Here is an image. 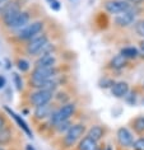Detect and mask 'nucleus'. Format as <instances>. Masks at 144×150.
I'll use <instances>...</instances> for the list:
<instances>
[{
    "label": "nucleus",
    "instance_id": "nucleus-13",
    "mask_svg": "<svg viewBox=\"0 0 144 150\" xmlns=\"http://www.w3.org/2000/svg\"><path fill=\"white\" fill-rule=\"evenodd\" d=\"M111 93L116 98H124V97H126V94L129 93L128 83H125V81H117L111 88Z\"/></svg>",
    "mask_w": 144,
    "mask_h": 150
},
{
    "label": "nucleus",
    "instance_id": "nucleus-1",
    "mask_svg": "<svg viewBox=\"0 0 144 150\" xmlns=\"http://www.w3.org/2000/svg\"><path fill=\"white\" fill-rule=\"evenodd\" d=\"M4 24L10 29H21L24 28L29 22V14L22 10H16L12 13H6L3 16Z\"/></svg>",
    "mask_w": 144,
    "mask_h": 150
},
{
    "label": "nucleus",
    "instance_id": "nucleus-7",
    "mask_svg": "<svg viewBox=\"0 0 144 150\" xmlns=\"http://www.w3.org/2000/svg\"><path fill=\"white\" fill-rule=\"evenodd\" d=\"M48 43V38L46 35H38L29 41L27 45V52L29 55H41L45 46Z\"/></svg>",
    "mask_w": 144,
    "mask_h": 150
},
{
    "label": "nucleus",
    "instance_id": "nucleus-11",
    "mask_svg": "<svg viewBox=\"0 0 144 150\" xmlns=\"http://www.w3.org/2000/svg\"><path fill=\"white\" fill-rule=\"evenodd\" d=\"M54 112H55L54 106H51L50 103H47V104H43V106L36 107L35 116H36V118H38V120H46V118H50Z\"/></svg>",
    "mask_w": 144,
    "mask_h": 150
},
{
    "label": "nucleus",
    "instance_id": "nucleus-25",
    "mask_svg": "<svg viewBox=\"0 0 144 150\" xmlns=\"http://www.w3.org/2000/svg\"><path fill=\"white\" fill-rule=\"evenodd\" d=\"M113 84H115V81L111 80V79H105L103 81H101V87L102 88H108V87H113Z\"/></svg>",
    "mask_w": 144,
    "mask_h": 150
},
{
    "label": "nucleus",
    "instance_id": "nucleus-15",
    "mask_svg": "<svg viewBox=\"0 0 144 150\" xmlns=\"http://www.w3.org/2000/svg\"><path fill=\"white\" fill-rule=\"evenodd\" d=\"M78 150H98L97 148V141L91 139L89 136H84L79 142Z\"/></svg>",
    "mask_w": 144,
    "mask_h": 150
},
{
    "label": "nucleus",
    "instance_id": "nucleus-14",
    "mask_svg": "<svg viewBox=\"0 0 144 150\" xmlns=\"http://www.w3.org/2000/svg\"><path fill=\"white\" fill-rule=\"evenodd\" d=\"M56 64V59L52 54L40 56V59L36 61L35 67H54Z\"/></svg>",
    "mask_w": 144,
    "mask_h": 150
},
{
    "label": "nucleus",
    "instance_id": "nucleus-8",
    "mask_svg": "<svg viewBox=\"0 0 144 150\" xmlns=\"http://www.w3.org/2000/svg\"><path fill=\"white\" fill-rule=\"evenodd\" d=\"M105 9L110 14H121L131 9V5L126 0H108L105 3Z\"/></svg>",
    "mask_w": 144,
    "mask_h": 150
},
{
    "label": "nucleus",
    "instance_id": "nucleus-17",
    "mask_svg": "<svg viewBox=\"0 0 144 150\" xmlns=\"http://www.w3.org/2000/svg\"><path fill=\"white\" fill-rule=\"evenodd\" d=\"M103 134H105V131H103V129H102L101 126H98V125H96V126H92L89 129V131H88V134H87V136H89L91 139H93V140H96V141H98L103 136Z\"/></svg>",
    "mask_w": 144,
    "mask_h": 150
},
{
    "label": "nucleus",
    "instance_id": "nucleus-26",
    "mask_svg": "<svg viewBox=\"0 0 144 150\" xmlns=\"http://www.w3.org/2000/svg\"><path fill=\"white\" fill-rule=\"evenodd\" d=\"M126 100H128V103H130V104H134L135 103V94L134 93H131V94H126Z\"/></svg>",
    "mask_w": 144,
    "mask_h": 150
},
{
    "label": "nucleus",
    "instance_id": "nucleus-2",
    "mask_svg": "<svg viewBox=\"0 0 144 150\" xmlns=\"http://www.w3.org/2000/svg\"><path fill=\"white\" fill-rule=\"evenodd\" d=\"M58 76V70L56 67H35L32 71V78H31V85L33 88L38 89L45 81L54 79Z\"/></svg>",
    "mask_w": 144,
    "mask_h": 150
},
{
    "label": "nucleus",
    "instance_id": "nucleus-19",
    "mask_svg": "<svg viewBox=\"0 0 144 150\" xmlns=\"http://www.w3.org/2000/svg\"><path fill=\"white\" fill-rule=\"evenodd\" d=\"M133 127L136 132H144V116H139L134 120Z\"/></svg>",
    "mask_w": 144,
    "mask_h": 150
},
{
    "label": "nucleus",
    "instance_id": "nucleus-29",
    "mask_svg": "<svg viewBox=\"0 0 144 150\" xmlns=\"http://www.w3.org/2000/svg\"><path fill=\"white\" fill-rule=\"evenodd\" d=\"M139 55L142 56V57L144 59V41L142 43H140V48H139Z\"/></svg>",
    "mask_w": 144,
    "mask_h": 150
},
{
    "label": "nucleus",
    "instance_id": "nucleus-28",
    "mask_svg": "<svg viewBox=\"0 0 144 150\" xmlns=\"http://www.w3.org/2000/svg\"><path fill=\"white\" fill-rule=\"evenodd\" d=\"M5 84H6L5 76H4V75H0V89L4 88V87H5Z\"/></svg>",
    "mask_w": 144,
    "mask_h": 150
},
{
    "label": "nucleus",
    "instance_id": "nucleus-23",
    "mask_svg": "<svg viewBox=\"0 0 144 150\" xmlns=\"http://www.w3.org/2000/svg\"><path fill=\"white\" fill-rule=\"evenodd\" d=\"M13 80H14V84H16L18 91H22V89H23V81H22V78L18 74H13Z\"/></svg>",
    "mask_w": 144,
    "mask_h": 150
},
{
    "label": "nucleus",
    "instance_id": "nucleus-5",
    "mask_svg": "<svg viewBox=\"0 0 144 150\" xmlns=\"http://www.w3.org/2000/svg\"><path fill=\"white\" fill-rule=\"evenodd\" d=\"M86 132V126L82 123L71 125V127L68 130V132L64 136V144L66 146H73L79 139H81Z\"/></svg>",
    "mask_w": 144,
    "mask_h": 150
},
{
    "label": "nucleus",
    "instance_id": "nucleus-9",
    "mask_svg": "<svg viewBox=\"0 0 144 150\" xmlns=\"http://www.w3.org/2000/svg\"><path fill=\"white\" fill-rule=\"evenodd\" d=\"M135 16L133 9H129L128 12H124L121 14H117L115 17V23L119 25V27H129L133 22L135 21Z\"/></svg>",
    "mask_w": 144,
    "mask_h": 150
},
{
    "label": "nucleus",
    "instance_id": "nucleus-30",
    "mask_svg": "<svg viewBox=\"0 0 144 150\" xmlns=\"http://www.w3.org/2000/svg\"><path fill=\"white\" fill-rule=\"evenodd\" d=\"M128 1L131 3V4H134V5H139V4H142L144 0H128Z\"/></svg>",
    "mask_w": 144,
    "mask_h": 150
},
{
    "label": "nucleus",
    "instance_id": "nucleus-36",
    "mask_svg": "<svg viewBox=\"0 0 144 150\" xmlns=\"http://www.w3.org/2000/svg\"><path fill=\"white\" fill-rule=\"evenodd\" d=\"M47 1H48V3H51V1H54V0H47Z\"/></svg>",
    "mask_w": 144,
    "mask_h": 150
},
{
    "label": "nucleus",
    "instance_id": "nucleus-38",
    "mask_svg": "<svg viewBox=\"0 0 144 150\" xmlns=\"http://www.w3.org/2000/svg\"><path fill=\"white\" fill-rule=\"evenodd\" d=\"M143 103H144V99H143Z\"/></svg>",
    "mask_w": 144,
    "mask_h": 150
},
{
    "label": "nucleus",
    "instance_id": "nucleus-22",
    "mask_svg": "<svg viewBox=\"0 0 144 150\" xmlns=\"http://www.w3.org/2000/svg\"><path fill=\"white\" fill-rule=\"evenodd\" d=\"M17 66H18V69H19L22 73H26L27 70H29V62L27 61V60H24V59L18 60Z\"/></svg>",
    "mask_w": 144,
    "mask_h": 150
},
{
    "label": "nucleus",
    "instance_id": "nucleus-39",
    "mask_svg": "<svg viewBox=\"0 0 144 150\" xmlns=\"http://www.w3.org/2000/svg\"><path fill=\"white\" fill-rule=\"evenodd\" d=\"M126 1H128V0H126Z\"/></svg>",
    "mask_w": 144,
    "mask_h": 150
},
{
    "label": "nucleus",
    "instance_id": "nucleus-24",
    "mask_svg": "<svg viewBox=\"0 0 144 150\" xmlns=\"http://www.w3.org/2000/svg\"><path fill=\"white\" fill-rule=\"evenodd\" d=\"M133 148L135 150H144V139H138L136 141H134V144H133Z\"/></svg>",
    "mask_w": 144,
    "mask_h": 150
},
{
    "label": "nucleus",
    "instance_id": "nucleus-20",
    "mask_svg": "<svg viewBox=\"0 0 144 150\" xmlns=\"http://www.w3.org/2000/svg\"><path fill=\"white\" fill-rule=\"evenodd\" d=\"M10 137H12V134H10L9 129H3L0 131V145H5L6 142L10 141Z\"/></svg>",
    "mask_w": 144,
    "mask_h": 150
},
{
    "label": "nucleus",
    "instance_id": "nucleus-6",
    "mask_svg": "<svg viewBox=\"0 0 144 150\" xmlns=\"http://www.w3.org/2000/svg\"><path fill=\"white\" fill-rule=\"evenodd\" d=\"M54 97V92L52 91H46V89H37L35 93H32L29 97L32 106L38 107V106H43V104L50 103V100Z\"/></svg>",
    "mask_w": 144,
    "mask_h": 150
},
{
    "label": "nucleus",
    "instance_id": "nucleus-32",
    "mask_svg": "<svg viewBox=\"0 0 144 150\" xmlns=\"http://www.w3.org/2000/svg\"><path fill=\"white\" fill-rule=\"evenodd\" d=\"M26 150H35V148H33L32 145H27L26 146Z\"/></svg>",
    "mask_w": 144,
    "mask_h": 150
},
{
    "label": "nucleus",
    "instance_id": "nucleus-27",
    "mask_svg": "<svg viewBox=\"0 0 144 150\" xmlns=\"http://www.w3.org/2000/svg\"><path fill=\"white\" fill-rule=\"evenodd\" d=\"M50 6H51V9H54V10H59V9H60V3H59V0H54V1H51V3H50Z\"/></svg>",
    "mask_w": 144,
    "mask_h": 150
},
{
    "label": "nucleus",
    "instance_id": "nucleus-18",
    "mask_svg": "<svg viewBox=\"0 0 144 150\" xmlns=\"http://www.w3.org/2000/svg\"><path fill=\"white\" fill-rule=\"evenodd\" d=\"M120 54L126 59H136L139 56V50L134 46H128V47H124Z\"/></svg>",
    "mask_w": 144,
    "mask_h": 150
},
{
    "label": "nucleus",
    "instance_id": "nucleus-31",
    "mask_svg": "<svg viewBox=\"0 0 144 150\" xmlns=\"http://www.w3.org/2000/svg\"><path fill=\"white\" fill-rule=\"evenodd\" d=\"M3 129H4V120H3V117L0 116V131H1Z\"/></svg>",
    "mask_w": 144,
    "mask_h": 150
},
{
    "label": "nucleus",
    "instance_id": "nucleus-34",
    "mask_svg": "<svg viewBox=\"0 0 144 150\" xmlns=\"http://www.w3.org/2000/svg\"><path fill=\"white\" fill-rule=\"evenodd\" d=\"M142 28H143V31H144V22H143V23H142Z\"/></svg>",
    "mask_w": 144,
    "mask_h": 150
},
{
    "label": "nucleus",
    "instance_id": "nucleus-10",
    "mask_svg": "<svg viewBox=\"0 0 144 150\" xmlns=\"http://www.w3.org/2000/svg\"><path fill=\"white\" fill-rule=\"evenodd\" d=\"M116 136H117V141H119V144L121 146L128 148V146H133V144H134V137H133L131 132L126 127H120L117 130Z\"/></svg>",
    "mask_w": 144,
    "mask_h": 150
},
{
    "label": "nucleus",
    "instance_id": "nucleus-12",
    "mask_svg": "<svg viewBox=\"0 0 144 150\" xmlns=\"http://www.w3.org/2000/svg\"><path fill=\"white\" fill-rule=\"evenodd\" d=\"M4 110H5L6 112H8V115L10 116V117H12V118H14V121L17 122V125L19 126L21 129L23 130L24 132L28 135V137H32V132H31V130H29V127H28V125H27V122H26L21 117V116H18V115H17V113H16V112H14V111H12V110H10L9 107H5Z\"/></svg>",
    "mask_w": 144,
    "mask_h": 150
},
{
    "label": "nucleus",
    "instance_id": "nucleus-3",
    "mask_svg": "<svg viewBox=\"0 0 144 150\" xmlns=\"http://www.w3.org/2000/svg\"><path fill=\"white\" fill-rule=\"evenodd\" d=\"M74 112H75V104L74 103H66L52 113V116L50 117V122L55 126L56 123L69 120L71 116L74 115Z\"/></svg>",
    "mask_w": 144,
    "mask_h": 150
},
{
    "label": "nucleus",
    "instance_id": "nucleus-21",
    "mask_svg": "<svg viewBox=\"0 0 144 150\" xmlns=\"http://www.w3.org/2000/svg\"><path fill=\"white\" fill-rule=\"evenodd\" d=\"M55 127H56V130H58L60 134H63V132H68V130L71 127V123H70L69 120H66V121H61V122L56 123Z\"/></svg>",
    "mask_w": 144,
    "mask_h": 150
},
{
    "label": "nucleus",
    "instance_id": "nucleus-33",
    "mask_svg": "<svg viewBox=\"0 0 144 150\" xmlns=\"http://www.w3.org/2000/svg\"><path fill=\"white\" fill-rule=\"evenodd\" d=\"M5 1H6V0H0V5H4Z\"/></svg>",
    "mask_w": 144,
    "mask_h": 150
},
{
    "label": "nucleus",
    "instance_id": "nucleus-4",
    "mask_svg": "<svg viewBox=\"0 0 144 150\" xmlns=\"http://www.w3.org/2000/svg\"><path fill=\"white\" fill-rule=\"evenodd\" d=\"M43 23L42 22H33L31 24H27L24 28H22L18 33V38L22 41H31L42 32Z\"/></svg>",
    "mask_w": 144,
    "mask_h": 150
},
{
    "label": "nucleus",
    "instance_id": "nucleus-16",
    "mask_svg": "<svg viewBox=\"0 0 144 150\" xmlns=\"http://www.w3.org/2000/svg\"><path fill=\"white\" fill-rule=\"evenodd\" d=\"M126 57H124L123 55H116L115 57H113L111 61H110V66L112 67V69H115V70H120V69H123V67L126 66Z\"/></svg>",
    "mask_w": 144,
    "mask_h": 150
},
{
    "label": "nucleus",
    "instance_id": "nucleus-35",
    "mask_svg": "<svg viewBox=\"0 0 144 150\" xmlns=\"http://www.w3.org/2000/svg\"><path fill=\"white\" fill-rule=\"evenodd\" d=\"M106 150H112L111 148H110V146H107V149H106Z\"/></svg>",
    "mask_w": 144,
    "mask_h": 150
},
{
    "label": "nucleus",
    "instance_id": "nucleus-37",
    "mask_svg": "<svg viewBox=\"0 0 144 150\" xmlns=\"http://www.w3.org/2000/svg\"><path fill=\"white\" fill-rule=\"evenodd\" d=\"M0 150H4V149H3V148H0Z\"/></svg>",
    "mask_w": 144,
    "mask_h": 150
}]
</instances>
